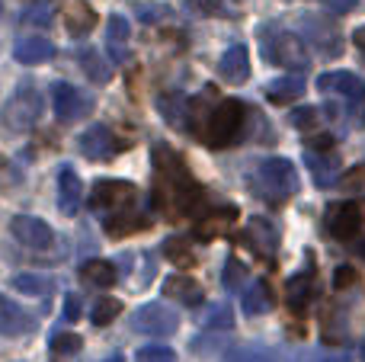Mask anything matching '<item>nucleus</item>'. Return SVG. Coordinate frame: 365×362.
Segmentation results:
<instances>
[{
  "label": "nucleus",
  "instance_id": "obj_28",
  "mask_svg": "<svg viewBox=\"0 0 365 362\" xmlns=\"http://www.w3.org/2000/svg\"><path fill=\"white\" fill-rule=\"evenodd\" d=\"M81 279L87 282V286L109 289V286H115V279H119V269H115L109 260H87L81 267Z\"/></svg>",
  "mask_w": 365,
  "mask_h": 362
},
{
  "label": "nucleus",
  "instance_id": "obj_24",
  "mask_svg": "<svg viewBox=\"0 0 365 362\" xmlns=\"http://www.w3.org/2000/svg\"><path fill=\"white\" fill-rule=\"evenodd\" d=\"M128 36H132V26H128V19L122 16V13H113L106 23V48H109V58H113L115 64H125L128 58Z\"/></svg>",
  "mask_w": 365,
  "mask_h": 362
},
{
  "label": "nucleus",
  "instance_id": "obj_36",
  "mask_svg": "<svg viewBox=\"0 0 365 362\" xmlns=\"http://www.w3.org/2000/svg\"><path fill=\"white\" fill-rule=\"evenodd\" d=\"M119 314H122V301L119 299H96L93 311H90V321H93L96 327H106V324H113Z\"/></svg>",
  "mask_w": 365,
  "mask_h": 362
},
{
  "label": "nucleus",
  "instance_id": "obj_39",
  "mask_svg": "<svg viewBox=\"0 0 365 362\" xmlns=\"http://www.w3.org/2000/svg\"><path fill=\"white\" fill-rule=\"evenodd\" d=\"M182 6L189 13H195V16H231L225 0H182Z\"/></svg>",
  "mask_w": 365,
  "mask_h": 362
},
{
  "label": "nucleus",
  "instance_id": "obj_37",
  "mask_svg": "<svg viewBox=\"0 0 365 362\" xmlns=\"http://www.w3.org/2000/svg\"><path fill=\"white\" fill-rule=\"evenodd\" d=\"M244 279H247V267L237 260V257H227L225 269H221V282H225V289L227 292H240Z\"/></svg>",
  "mask_w": 365,
  "mask_h": 362
},
{
  "label": "nucleus",
  "instance_id": "obj_40",
  "mask_svg": "<svg viewBox=\"0 0 365 362\" xmlns=\"http://www.w3.org/2000/svg\"><path fill=\"white\" fill-rule=\"evenodd\" d=\"M289 125L298 132H314L317 128V109L314 106H295L289 113Z\"/></svg>",
  "mask_w": 365,
  "mask_h": 362
},
{
  "label": "nucleus",
  "instance_id": "obj_49",
  "mask_svg": "<svg viewBox=\"0 0 365 362\" xmlns=\"http://www.w3.org/2000/svg\"><path fill=\"white\" fill-rule=\"evenodd\" d=\"M353 250H356V257H362V260H365V241H359Z\"/></svg>",
  "mask_w": 365,
  "mask_h": 362
},
{
  "label": "nucleus",
  "instance_id": "obj_46",
  "mask_svg": "<svg viewBox=\"0 0 365 362\" xmlns=\"http://www.w3.org/2000/svg\"><path fill=\"white\" fill-rule=\"evenodd\" d=\"M324 4H327L334 13H353L359 0H324Z\"/></svg>",
  "mask_w": 365,
  "mask_h": 362
},
{
  "label": "nucleus",
  "instance_id": "obj_7",
  "mask_svg": "<svg viewBox=\"0 0 365 362\" xmlns=\"http://www.w3.org/2000/svg\"><path fill=\"white\" fill-rule=\"evenodd\" d=\"M330 145H334L330 138H317V148H308V151H304V164H308L317 190H334L343 177V160Z\"/></svg>",
  "mask_w": 365,
  "mask_h": 362
},
{
  "label": "nucleus",
  "instance_id": "obj_25",
  "mask_svg": "<svg viewBox=\"0 0 365 362\" xmlns=\"http://www.w3.org/2000/svg\"><path fill=\"white\" fill-rule=\"evenodd\" d=\"M240 308H244L247 318H259V314L272 311V289L266 279H257L244 289V299H240Z\"/></svg>",
  "mask_w": 365,
  "mask_h": 362
},
{
  "label": "nucleus",
  "instance_id": "obj_27",
  "mask_svg": "<svg viewBox=\"0 0 365 362\" xmlns=\"http://www.w3.org/2000/svg\"><path fill=\"white\" fill-rule=\"evenodd\" d=\"M64 26H68V32L74 38H83V36H90L93 32V26H96V13H93V6L90 4H83V0H74V4L64 10Z\"/></svg>",
  "mask_w": 365,
  "mask_h": 362
},
{
  "label": "nucleus",
  "instance_id": "obj_29",
  "mask_svg": "<svg viewBox=\"0 0 365 362\" xmlns=\"http://www.w3.org/2000/svg\"><path fill=\"white\" fill-rule=\"evenodd\" d=\"M10 286L16 289V292L29 295V299H45V295L55 292V282H51L48 276H42V273H16L10 279Z\"/></svg>",
  "mask_w": 365,
  "mask_h": 362
},
{
  "label": "nucleus",
  "instance_id": "obj_1",
  "mask_svg": "<svg viewBox=\"0 0 365 362\" xmlns=\"http://www.w3.org/2000/svg\"><path fill=\"white\" fill-rule=\"evenodd\" d=\"M151 164H154V177H158L151 196L154 209H160L167 218L199 215V209L205 205V190L192 177V170L180 157L177 148H170L167 141H158L151 148Z\"/></svg>",
  "mask_w": 365,
  "mask_h": 362
},
{
  "label": "nucleus",
  "instance_id": "obj_43",
  "mask_svg": "<svg viewBox=\"0 0 365 362\" xmlns=\"http://www.w3.org/2000/svg\"><path fill=\"white\" fill-rule=\"evenodd\" d=\"M135 10H138L141 23H158V19L170 16V10H167V6H158V4H138Z\"/></svg>",
  "mask_w": 365,
  "mask_h": 362
},
{
  "label": "nucleus",
  "instance_id": "obj_42",
  "mask_svg": "<svg viewBox=\"0 0 365 362\" xmlns=\"http://www.w3.org/2000/svg\"><path fill=\"white\" fill-rule=\"evenodd\" d=\"M356 282H359V273H356L353 267H336V273H334V289L336 292H346V289H353Z\"/></svg>",
  "mask_w": 365,
  "mask_h": 362
},
{
  "label": "nucleus",
  "instance_id": "obj_21",
  "mask_svg": "<svg viewBox=\"0 0 365 362\" xmlns=\"http://www.w3.org/2000/svg\"><path fill=\"white\" fill-rule=\"evenodd\" d=\"M308 83H304L302 74H285V77H276L272 83H266V100L276 103V106H289V103L302 100Z\"/></svg>",
  "mask_w": 365,
  "mask_h": 362
},
{
  "label": "nucleus",
  "instance_id": "obj_4",
  "mask_svg": "<svg viewBox=\"0 0 365 362\" xmlns=\"http://www.w3.org/2000/svg\"><path fill=\"white\" fill-rule=\"evenodd\" d=\"M244 119L247 109L240 100H221L212 106L205 119V128H202L199 138L205 141L208 148H231L234 141L244 135Z\"/></svg>",
  "mask_w": 365,
  "mask_h": 362
},
{
  "label": "nucleus",
  "instance_id": "obj_5",
  "mask_svg": "<svg viewBox=\"0 0 365 362\" xmlns=\"http://www.w3.org/2000/svg\"><path fill=\"white\" fill-rule=\"evenodd\" d=\"M38 115H42V93L32 83H23L0 109V125L10 135H26L38 122Z\"/></svg>",
  "mask_w": 365,
  "mask_h": 362
},
{
  "label": "nucleus",
  "instance_id": "obj_9",
  "mask_svg": "<svg viewBox=\"0 0 365 362\" xmlns=\"http://www.w3.org/2000/svg\"><path fill=\"white\" fill-rule=\"evenodd\" d=\"M51 109H55L58 122L71 125V122H81L93 113V100H90V93H83L81 87L61 81L51 87Z\"/></svg>",
  "mask_w": 365,
  "mask_h": 362
},
{
  "label": "nucleus",
  "instance_id": "obj_6",
  "mask_svg": "<svg viewBox=\"0 0 365 362\" xmlns=\"http://www.w3.org/2000/svg\"><path fill=\"white\" fill-rule=\"evenodd\" d=\"M298 32L302 38L317 51L321 58H340L343 55V36L334 19L321 13H298Z\"/></svg>",
  "mask_w": 365,
  "mask_h": 362
},
{
  "label": "nucleus",
  "instance_id": "obj_45",
  "mask_svg": "<svg viewBox=\"0 0 365 362\" xmlns=\"http://www.w3.org/2000/svg\"><path fill=\"white\" fill-rule=\"evenodd\" d=\"M26 23H48L51 19V6H38V10H26L23 13Z\"/></svg>",
  "mask_w": 365,
  "mask_h": 362
},
{
  "label": "nucleus",
  "instance_id": "obj_26",
  "mask_svg": "<svg viewBox=\"0 0 365 362\" xmlns=\"http://www.w3.org/2000/svg\"><path fill=\"white\" fill-rule=\"evenodd\" d=\"M164 295L173 301H180V305H202V299H205L202 286L195 279H189V276H167Z\"/></svg>",
  "mask_w": 365,
  "mask_h": 362
},
{
  "label": "nucleus",
  "instance_id": "obj_23",
  "mask_svg": "<svg viewBox=\"0 0 365 362\" xmlns=\"http://www.w3.org/2000/svg\"><path fill=\"white\" fill-rule=\"evenodd\" d=\"M234 222H237V209H231V205H218L215 212H208L205 218H199V222H195V237H199V241L221 237Z\"/></svg>",
  "mask_w": 365,
  "mask_h": 362
},
{
  "label": "nucleus",
  "instance_id": "obj_47",
  "mask_svg": "<svg viewBox=\"0 0 365 362\" xmlns=\"http://www.w3.org/2000/svg\"><path fill=\"white\" fill-rule=\"evenodd\" d=\"M353 42H356V48H359L362 58H365V26H359V29L353 32Z\"/></svg>",
  "mask_w": 365,
  "mask_h": 362
},
{
  "label": "nucleus",
  "instance_id": "obj_16",
  "mask_svg": "<svg viewBox=\"0 0 365 362\" xmlns=\"http://www.w3.org/2000/svg\"><path fill=\"white\" fill-rule=\"evenodd\" d=\"M81 199H83L81 177H77V170L71 164H61V170H58V209H61V215L74 218L77 209H81Z\"/></svg>",
  "mask_w": 365,
  "mask_h": 362
},
{
  "label": "nucleus",
  "instance_id": "obj_2",
  "mask_svg": "<svg viewBox=\"0 0 365 362\" xmlns=\"http://www.w3.org/2000/svg\"><path fill=\"white\" fill-rule=\"evenodd\" d=\"M250 186H253V192H257L266 205H276V209H279V205H285L292 196H295L302 183H298V170H295V164H292V160L266 157V160H259V167H257V173H253Z\"/></svg>",
  "mask_w": 365,
  "mask_h": 362
},
{
  "label": "nucleus",
  "instance_id": "obj_11",
  "mask_svg": "<svg viewBox=\"0 0 365 362\" xmlns=\"http://www.w3.org/2000/svg\"><path fill=\"white\" fill-rule=\"evenodd\" d=\"M327 231L336 241H356L365 231V202H359V199L336 202L327 212Z\"/></svg>",
  "mask_w": 365,
  "mask_h": 362
},
{
  "label": "nucleus",
  "instance_id": "obj_32",
  "mask_svg": "<svg viewBox=\"0 0 365 362\" xmlns=\"http://www.w3.org/2000/svg\"><path fill=\"white\" fill-rule=\"evenodd\" d=\"M77 61H81L83 74H87L93 83H100V87H103V83L113 81V68H109V64L103 61L100 51H96V48H81V51H77Z\"/></svg>",
  "mask_w": 365,
  "mask_h": 362
},
{
  "label": "nucleus",
  "instance_id": "obj_31",
  "mask_svg": "<svg viewBox=\"0 0 365 362\" xmlns=\"http://www.w3.org/2000/svg\"><path fill=\"white\" fill-rule=\"evenodd\" d=\"M221 362H282L276 350L269 346H257V343H240L231 346V350L221 356Z\"/></svg>",
  "mask_w": 365,
  "mask_h": 362
},
{
  "label": "nucleus",
  "instance_id": "obj_12",
  "mask_svg": "<svg viewBox=\"0 0 365 362\" xmlns=\"http://www.w3.org/2000/svg\"><path fill=\"white\" fill-rule=\"evenodd\" d=\"M240 237H244V244L259 257V260H276L279 244H282V237H279V228L269 222V218H263V215L247 218L244 234H240Z\"/></svg>",
  "mask_w": 365,
  "mask_h": 362
},
{
  "label": "nucleus",
  "instance_id": "obj_3",
  "mask_svg": "<svg viewBox=\"0 0 365 362\" xmlns=\"http://www.w3.org/2000/svg\"><path fill=\"white\" fill-rule=\"evenodd\" d=\"M259 48H263V61L272 64V68H285L292 74L304 71L311 64L308 45L295 36V32L282 29V26L269 23L259 29Z\"/></svg>",
  "mask_w": 365,
  "mask_h": 362
},
{
  "label": "nucleus",
  "instance_id": "obj_13",
  "mask_svg": "<svg viewBox=\"0 0 365 362\" xmlns=\"http://www.w3.org/2000/svg\"><path fill=\"white\" fill-rule=\"evenodd\" d=\"M317 90L327 96H340L353 109L365 100V81L356 71H327V74L317 77Z\"/></svg>",
  "mask_w": 365,
  "mask_h": 362
},
{
  "label": "nucleus",
  "instance_id": "obj_19",
  "mask_svg": "<svg viewBox=\"0 0 365 362\" xmlns=\"http://www.w3.org/2000/svg\"><path fill=\"white\" fill-rule=\"evenodd\" d=\"M36 331V318L23 311L19 305H13L6 295H0V337H26Z\"/></svg>",
  "mask_w": 365,
  "mask_h": 362
},
{
  "label": "nucleus",
  "instance_id": "obj_35",
  "mask_svg": "<svg viewBox=\"0 0 365 362\" xmlns=\"http://www.w3.org/2000/svg\"><path fill=\"white\" fill-rule=\"evenodd\" d=\"M164 257L177 267H192L195 257H192V247H189L186 237H167L164 241Z\"/></svg>",
  "mask_w": 365,
  "mask_h": 362
},
{
  "label": "nucleus",
  "instance_id": "obj_10",
  "mask_svg": "<svg viewBox=\"0 0 365 362\" xmlns=\"http://www.w3.org/2000/svg\"><path fill=\"white\" fill-rule=\"evenodd\" d=\"M135 199H138V190L125 180H96L93 192H90V209L115 215L122 209H132Z\"/></svg>",
  "mask_w": 365,
  "mask_h": 362
},
{
  "label": "nucleus",
  "instance_id": "obj_17",
  "mask_svg": "<svg viewBox=\"0 0 365 362\" xmlns=\"http://www.w3.org/2000/svg\"><path fill=\"white\" fill-rule=\"evenodd\" d=\"M285 299H289V308L292 311H308V305L317 299V273L314 269H302L295 273L289 282H285Z\"/></svg>",
  "mask_w": 365,
  "mask_h": 362
},
{
  "label": "nucleus",
  "instance_id": "obj_50",
  "mask_svg": "<svg viewBox=\"0 0 365 362\" xmlns=\"http://www.w3.org/2000/svg\"><path fill=\"white\" fill-rule=\"evenodd\" d=\"M103 362H125V359H122V353H113V356H106Z\"/></svg>",
  "mask_w": 365,
  "mask_h": 362
},
{
  "label": "nucleus",
  "instance_id": "obj_30",
  "mask_svg": "<svg viewBox=\"0 0 365 362\" xmlns=\"http://www.w3.org/2000/svg\"><path fill=\"white\" fill-rule=\"evenodd\" d=\"M189 350H192L199 359H221L227 350H231V343H227V333L205 331V333H199V337L189 343Z\"/></svg>",
  "mask_w": 365,
  "mask_h": 362
},
{
  "label": "nucleus",
  "instance_id": "obj_34",
  "mask_svg": "<svg viewBox=\"0 0 365 362\" xmlns=\"http://www.w3.org/2000/svg\"><path fill=\"white\" fill-rule=\"evenodd\" d=\"M202 327L212 333H227L234 327V311L227 305H212L205 311V318H202Z\"/></svg>",
  "mask_w": 365,
  "mask_h": 362
},
{
  "label": "nucleus",
  "instance_id": "obj_20",
  "mask_svg": "<svg viewBox=\"0 0 365 362\" xmlns=\"http://www.w3.org/2000/svg\"><path fill=\"white\" fill-rule=\"evenodd\" d=\"M151 224V215L148 212H138V209H122L115 215H106L103 228H106L109 237H125V234H135V231H145Z\"/></svg>",
  "mask_w": 365,
  "mask_h": 362
},
{
  "label": "nucleus",
  "instance_id": "obj_41",
  "mask_svg": "<svg viewBox=\"0 0 365 362\" xmlns=\"http://www.w3.org/2000/svg\"><path fill=\"white\" fill-rule=\"evenodd\" d=\"M138 362H177V353L170 350V346H141L138 350Z\"/></svg>",
  "mask_w": 365,
  "mask_h": 362
},
{
  "label": "nucleus",
  "instance_id": "obj_8",
  "mask_svg": "<svg viewBox=\"0 0 365 362\" xmlns=\"http://www.w3.org/2000/svg\"><path fill=\"white\" fill-rule=\"evenodd\" d=\"M132 331L145 337H170L180 331V314L164 301H148L132 314Z\"/></svg>",
  "mask_w": 365,
  "mask_h": 362
},
{
  "label": "nucleus",
  "instance_id": "obj_22",
  "mask_svg": "<svg viewBox=\"0 0 365 362\" xmlns=\"http://www.w3.org/2000/svg\"><path fill=\"white\" fill-rule=\"evenodd\" d=\"M13 58H16L19 64H26V68H32V64H45V61L55 58V45H51L45 36H26V38L16 42Z\"/></svg>",
  "mask_w": 365,
  "mask_h": 362
},
{
  "label": "nucleus",
  "instance_id": "obj_14",
  "mask_svg": "<svg viewBox=\"0 0 365 362\" xmlns=\"http://www.w3.org/2000/svg\"><path fill=\"white\" fill-rule=\"evenodd\" d=\"M77 148L87 160H113L125 145L115 138V132L109 125H93L77 138Z\"/></svg>",
  "mask_w": 365,
  "mask_h": 362
},
{
  "label": "nucleus",
  "instance_id": "obj_33",
  "mask_svg": "<svg viewBox=\"0 0 365 362\" xmlns=\"http://www.w3.org/2000/svg\"><path fill=\"white\" fill-rule=\"evenodd\" d=\"M186 106H189V100L182 93H164L160 96V103H158V109H160V115H164L170 125H186Z\"/></svg>",
  "mask_w": 365,
  "mask_h": 362
},
{
  "label": "nucleus",
  "instance_id": "obj_15",
  "mask_svg": "<svg viewBox=\"0 0 365 362\" xmlns=\"http://www.w3.org/2000/svg\"><path fill=\"white\" fill-rule=\"evenodd\" d=\"M10 231H13V237L29 250H48L51 244H55L51 224L42 222V218H36V215H16L10 222Z\"/></svg>",
  "mask_w": 365,
  "mask_h": 362
},
{
  "label": "nucleus",
  "instance_id": "obj_38",
  "mask_svg": "<svg viewBox=\"0 0 365 362\" xmlns=\"http://www.w3.org/2000/svg\"><path fill=\"white\" fill-rule=\"evenodd\" d=\"M81 346H83V340L77 337V333H71V331H58L55 337L48 340V350L55 353V356H74Z\"/></svg>",
  "mask_w": 365,
  "mask_h": 362
},
{
  "label": "nucleus",
  "instance_id": "obj_44",
  "mask_svg": "<svg viewBox=\"0 0 365 362\" xmlns=\"http://www.w3.org/2000/svg\"><path fill=\"white\" fill-rule=\"evenodd\" d=\"M81 318V299L74 292L64 295V321H77Z\"/></svg>",
  "mask_w": 365,
  "mask_h": 362
},
{
  "label": "nucleus",
  "instance_id": "obj_48",
  "mask_svg": "<svg viewBox=\"0 0 365 362\" xmlns=\"http://www.w3.org/2000/svg\"><path fill=\"white\" fill-rule=\"evenodd\" d=\"M317 362H349V356L343 353V356H324V359H317Z\"/></svg>",
  "mask_w": 365,
  "mask_h": 362
},
{
  "label": "nucleus",
  "instance_id": "obj_18",
  "mask_svg": "<svg viewBox=\"0 0 365 362\" xmlns=\"http://www.w3.org/2000/svg\"><path fill=\"white\" fill-rule=\"evenodd\" d=\"M218 74L225 77L227 83H247L250 81V51H247L244 42H234L231 48L221 55Z\"/></svg>",
  "mask_w": 365,
  "mask_h": 362
}]
</instances>
